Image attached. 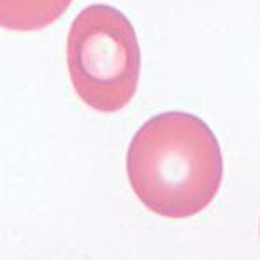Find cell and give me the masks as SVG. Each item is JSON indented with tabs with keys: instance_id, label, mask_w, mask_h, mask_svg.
<instances>
[{
	"instance_id": "1",
	"label": "cell",
	"mask_w": 260,
	"mask_h": 260,
	"mask_svg": "<svg viewBox=\"0 0 260 260\" xmlns=\"http://www.w3.org/2000/svg\"><path fill=\"white\" fill-rule=\"evenodd\" d=\"M224 175L221 146L202 118L166 111L136 132L127 152V176L151 212L187 219L216 199Z\"/></svg>"
},
{
	"instance_id": "2",
	"label": "cell",
	"mask_w": 260,
	"mask_h": 260,
	"mask_svg": "<svg viewBox=\"0 0 260 260\" xmlns=\"http://www.w3.org/2000/svg\"><path fill=\"white\" fill-rule=\"evenodd\" d=\"M67 67L82 103L100 113L123 110L141 77V46L128 17L105 4L82 9L67 36Z\"/></svg>"
},
{
	"instance_id": "3",
	"label": "cell",
	"mask_w": 260,
	"mask_h": 260,
	"mask_svg": "<svg viewBox=\"0 0 260 260\" xmlns=\"http://www.w3.org/2000/svg\"><path fill=\"white\" fill-rule=\"evenodd\" d=\"M72 0H0V27L9 31H40L67 12Z\"/></svg>"
}]
</instances>
